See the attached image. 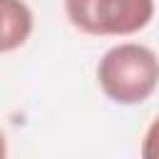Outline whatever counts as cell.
I'll list each match as a JSON object with an SVG mask.
<instances>
[{
    "label": "cell",
    "instance_id": "4",
    "mask_svg": "<svg viewBox=\"0 0 159 159\" xmlns=\"http://www.w3.org/2000/svg\"><path fill=\"white\" fill-rule=\"evenodd\" d=\"M142 159H159V114L152 119V124L144 132V139H142Z\"/></svg>",
    "mask_w": 159,
    "mask_h": 159
},
{
    "label": "cell",
    "instance_id": "5",
    "mask_svg": "<svg viewBox=\"0 0 159 159\" xmlns=\"http://www.w3.org/2000/svg\"><path fill=\"white\" fill-rule=\"evenodd\" d=\"M0 159H7V139L2 134V129H0Z\"/></svg>",
    "mask_w": 159,
    "mask_h": 159
},
{
    "label": "cell",
    "instance_id": "3",
    "mask_svg": "<svg viewBox=\"0 0 159 159\" xmlns=\"http://www.w3.org/2000/svg\"><path fill=\"white\" fill-rule=\"evenodd\" d=\"M32 10L25 0H0V55L22 47L32 35Z\"/></svg>",
    "mask_w": 159,
    "mask_h": 159
},
{
    "label": "cell",
    "instance_id": "2",
    "mask_svg": "<svg viewBox=\"0 0 159 159\" xmlns=\"http://www.w3.org/2000/svg\"><path fill=\"white\" fill-rule=\"evenodd\" d=\"M65 15L84 35L122 37L152 22L154 0H65Z\"/></svg>",
    "mask_w": 159,
    "mask_h": 159
},
{
    "label": "cell",
    "instance_id": "1",
    "mask_svg": "<svg viewBox=\"0 0 159 159\" xmlns=\"http://www.w3.org/2000/svg\"><path fill=\"white\" fill-rule=\"evenodd\" d=\"M97 82L114 104H142L159 84V57L152 47L139 42L114 45L97 65Z\"/></svg>",
    "mask_w": 159,
    "mask_h": 159
}]
</instances>
